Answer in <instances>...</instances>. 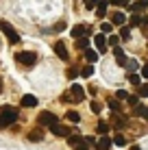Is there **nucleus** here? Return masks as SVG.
<instances>
[{
  "mask_svg": "<svg viewBox=\"0 0 148 150\" xmlns=\"http://www.w3.org/2000/svg\"><path fill=\"white\" fill-rule=\"evenodd\" d=\"M15 120H18V109H15V107H11V105H4L2 109H0V128L13 124Z\"/></svg>",
  "mask_w": 148,
  "mask_h": 150,
  "instance_id": "1",
  "label": "nucleus"
},
{
  "mask_svg": "<svg viewBox=\"0 0 148 150\" xmlns=\"http://www.w3.org/2000/svg\"><path fill=\"white\" fill-rule=\"evenodd\" d=\"M0 30H2L4 37L9 39V44H18V41H20V35L15 33V28L7 22V20H0Z\"/></svg>",
  "mask_w": 148,
  "mask_h": 150,
  "instance_id": "2",
  "label": "nucleus"
},
{
  "mask_svg": "<svg viewBox=\"0 0 148 150\" xmlns=\"http://www.w3.org/2000/svg\"><path fill=\"white\" fill-rule=\"evenodd\" d=\"M15 61H18L20 65H33L35 61H37V54L35 52H15Z\"/></svg>",
  "mask_w": 148,
  "mask_h": 150,
  "instance_id": "3",
  "label": "nucleus"
},
{
  "mask_svg": "<svg viewBox=\"0 0 148 150\" xmlns=\"http://www.w3.org/2000/svg\"><path fill=\"white\" fill-rule=\"evenodd\" d=\"M37 122H39V126H55V124H57V115L50 113V111H42L39 117H37Z\"/></svg>",
  "mask_w": 148,
  "mask_h": 150,
  "instance_id": "4",
  "label": "nucleus"
},
{
  "mask_svg": "<svg viewBox=\"0 0 148 150\" xmlns=\"http://www.w3.org/2000/svg\"><path fill=\"white\" fill-rule=\"evenodd\" d=\"M70 94H72L70 98H72L74 102H81V100L85 98V94H83V87H81V85H76V83H74L72 87H70Z\"/></svg>",
  "mask_w": 148,
  "mask_h": 150,
  "instance_id": "5",
  "label": "nucleus"
},
{
  "mask_svg": "<svg viewBox=\"0 0 148 150\" xmlns=\"http://www.w3.org/2000/svg\"><path fill=\"white\" fill-rule=\"evenodd\" d=\"M50 131H52L57 137H70V128H68V126H61V124H55V126H50Z\"/></svg>",
  "mask_w": 148,
  "mask_h": 150,
  "instance_id": "6",
  "label": "nucleus"
},
{
  "mask_svg": "<svg viewBox=\"0 0 148 150\" xmlns=\"http://www.w3.org/2000/svg\"><path fill=\"white\" fill-rule=\"evenodd\" d=\"M55 52H57V57L59 59H68V48H65V44L63 41H57V44H55Z\"/></svg>",
  "mask_w": 148,
  "mask_h": 150,
  "instance_id": "7",
  "label": "nucleus"
},
{
  "mask_svg": "<svg viewBox=\"0 0 148 150\" xmlns=\"http://www.w3.org/2000/svg\"><path fill=\"white\" fill-rule=\"evenodd\" d=\"M111 146H113V139L111 137H103L100 142H96V150H109Z\"/></svg>",
  "mask_w": 148,
  "mask_h": 150,
  "instance_id": "8",
  "label": "nucleus"
},
{
  "mask_svg": "<svg viewBox=\"0 0 148 150\" xmlns=\"http://www.w3.org/2000/svg\"><path fill=\"white\" fill-rule=\"evenodd\" d=\"M94 41H96V48H98L100 52H105V50H107V39H105V33H98V35L94 37Z\"/></svg>",
  "mask_w": 148,
  "mask_h": 150,
  "instance_id": "9",
  "label": "nucleus"
},
{
  "mask_svg": "<svg viewBox=\"0 0 148 150\" xmlns=\"http://www.w3.org/2000/svg\"><path fill=\"white\" fill-rule=\"evenodd\" d=\"M113 54H115V59H118V65L126 68V59H124V52H122L120 46H115V48H113Z\"/></svg>",
  "mask_w": 148,
  "mask_h": 150,
  "instance_id": "10",
  "label": "nucleus"
},
{
  "mask_svg": "<svg viewBox=\"0 0 148 150\" xmlns=\"http://www.w3.org/2000/svg\"><path fill=\"white\" fill-rule=\"evenodd\" d=\"M22 107H37V98H35L33 94L22 96Z\"/></svg>",
  "mask_w": 148,
  "mask_h": 150,
  "instance_id": "11",
  "label": "nucleus"
},
{
  "mask_svg": "<svg viewBox=\"0 0 148 150\" xmlns=\"http://www.w3.org/2000/svg\"><path fill=\"white\" fill-rule=\"evenodd\" d=\"M87 33V26H85V24H76V26L72 28V37H83V35Z\"/></svg>",
  "mask_w": 148,
  "mask_h": 150,
  "instance_id": "12",
  "label": "nucleus"
},
{
  "mask_svg": "<svg viewBox=\"0 0 148 150\" xmlns=\"http://www.w3.org/2000/svg\"><path fill=\"white\" fill-rule=\"evenodd\" d=\"M107 13V0H98V4H96V15L98 18H105Z\"/></svg>",
  "mask_w": 148,
  "mask_h": 150,
  "instance_id": "13",
  "label": "nucleus"
},
{
  "mask_svg": "<svg viewBox=\"0 0 148 150\" xmlns=\"http://www.w3.org/2000/svg\"><path fill=\"white\" fill-rule=\"evenodd\" d=\"M85 59L89 61V65H94L96 61H98V52H96V50H91V48H87V50H85Z\"/></svg>",
  "mask_w": 148,
  "mask_h": 150,
  "instance_id": "14",
  "label": "nucleus"
},
{
  "mask_svg": "<svg viewBox=\"0 0 148 150\" xmlns=\"http://www.w3.org/2000/svg\"><path fill=\"white\" fill-rule=\"evenodd\" d=\"M68 144H70L72 148H76V146H83L85 139H83V137H79V135H70V137H68Z\"/></svg>",
  "mask_w": 148,
  "mask_h": 150,
  "instance_id": "15",
  "label": "nucleus"
},
{
  "mask_svg": "<svg viewBox=\"0 0 148 150\" xmlns=\"http://www.w3.org/2000/svg\"><path fill=\"white\" fill-rule=\"evenodd\" d=\"M28 139H30V142H42V139H44V131H42V128L30 131V133H28Z\"/></svg>",
  "mask_w": 148,
  "mask_h": 150,
  "instance_id": "16",
  "label": "nucleus"
},
{
  "mask_svg": "<svg viewBox=\"0 0 148 150\" xmlns=\"http://www.w3.org/2000/svg\"><path fill=\"white\" fill-rule=\"evenodd\" d=\"M111 122H113L115 126H124V124H126V120H124V117L120 115L118 111H113V113H111Z\"/></svg>",
  "mask_w": 148,
  "mask_h": 150,
  "instance_id": "17",
  "label": "nucleus"
},
{
  "mask_svg": "<svg viewBox=\"0 0 148 150\" xmlns=\"http://www.w3.org/2000/svg\"><path fill=\"white\" fill-rule=\"evenodd\" d=\"M113 144L115 146H126V137L122 135V133H115L113 135Z\"/></svg>",
  "mask_w": 148,
  "mask_h": 150,
  "instance_id": "18",
  "label": "nucleus"
},
{
  "mask_svg": "<svg viewBox=\"0 0 148 150\" xmlns=\"http://www.w3.org/2000/svg\"><path fill=\"white\" fill-rule=\"evenodd\" d=\"M135 113H137L140 117H146V120H148V107H144V105H137V107H135Z\"/></svg>",
  "mask_w": 148,
  "mask_h": 150,
  "instance_id": "19",
  "label": "nucleus"
},
{
  "mask_svg": "<svg viewBox=\"0 0 148 150\" xmlns=\"http://www.w3.org/2000/svg\"><path fill=\"white\" fill-rule=\"evenodd\" d=\"M111 22H113V24H124V13H113V15H111Z\"/></svg>",
  "mask_w": 148,
  "mask_h": 150,
  "instance_id": "20",
  "label": "nucleus"
},
{
  "mask_svg": "<svg viewBox=\"0 0 148 150\" xmlns=\"http://www.w3.org/2000/svg\"><path fill=\"white\" fill-rule=\"evenodd\" d=\"M81 74L87 76V79H91V76H94V65H85V68L81 70Z\"/></svg>",
  "mask_w": 148,
  "mask_h": 150,
  "instance_id": "21",
  "label": "nucleus"
},
{
  "mask_svg": "<svg viewBox=\"0 0 148 150\" xmlns=\"http://www.w3.org/2000/svg\"><path fill=\"white\" fill-rule=\"evenodd\" d=\"M137 96H142V98H148V83L140 85V89H137Z\"/></svg>",
  "mask_w": 148,
  "mask_h": 150,
  "instance_id": "22",
  "label": "nucleus"
},
{
  "mask_svg": "<svg viewBox=\"0 0 148 150\" xmlns=\"http://www.w3.org/2000/svg\"><path fill=\"white\" fill-rule=\"evenodd\" d=\"M131 26H142V15H131Z\"/></svg>",
  "mask_w": 148,
  "mask_h": 150,
  "instance_id": "23",
  "label": "nucleus"
},
{
  "mask_svg": "<svg viewBox=\"0 0 148 150\" xmlns=\"http://www.w3.org/2000/svg\"><path fill=\"white\" fill-rule=\"evenodd\" d=\"M65 117H68L70 122H74V124L81 120V117H79V113H76V111H68V115H65Z\"/></svg>",
  "mask_w": 148,
  "mask_h": 150,
  "instance_id": "24",
  "label": "nucleus"
},
{
  "mask_svg": "<svg viewBox=\"0 0 148 150\" xmlns=\"http://www.w3.org/2000/svg\"><path fill=\"white\" fill-rule=\"evenodd\" d=\"M109 109H113V111H120V102L115 100V98H111V100H109Z\"/></svg>",
  "mask_w": 148,
  "mask_h": 150,
  "instance_id": "25",
  "label": "nucleus"
},
{
  "mask_svg": "<svg viewBox=\"0 0 148 150\" xmlns=\"http://www.w3.org/2000/svg\"><path fill=\"white\" fill-rule=\"evenodd\" d=\"M126 102H129L131 107H137V105H140V98H137V96H129V98H126Z\"/></svg>",
  "mask_w": 148,
  "mask_h": 150,
  "instance_id": "26",
  "label": "nucleus"
},
{
  "mask_svg": "<svg viewBox=\"0 0 148 150\" xmlns=\"http://www.w3.org/2000/svg\"><path fill=\"white\" fill-rule=\"evenodd\" d=\"M120 37H122V39H131V30H129V26H124V28L120 30Z\"/></svg>",
  "mask_w": 148,
  "mask_h": 150,
  "instance_id": "27",
  "label": "nucleus"
},
{
  "mask_svg": "<svg viewBox=\"0 0 148 150\" xmlns=\"http://www.w3.org/2000/svg\"><path fill=\"white\" fill-rule=\"evenodd\" d=\"M129 98V94H126L124 89H120V91H115V100H126Z\"/></svg>",
  "mask_w": 148,
  "mask_h": 150,
  "instance_id": "28",
  "label": "nucleus"
},
{
  "mask_svg": "<svg viewBox=\"0 0 148 150\" xmlns=\"http://www.w3.org/2000/svg\"><path fill=\"white\" fill-rule=\"evenodd\" d=\"M129 81L133 83V85H140V74H135V72H133V74H129Z\"/></svg>",
  "mask_w": 148,
  "mask_h": 150,
  "instance_id": "29",
  "label": "nucleus"
},
{
  "mask_svg": "<svg viewBox=\"0 0 148 150\" xmlns=\"http://www.w3.org/2000/svg\"><path fill=\"white\" fill-rule=\"evenodd\" d=\"M87 44H89V41L85 39V37H81L79 41H76V46H79V48H85V50H87Z\"/></svg>",
  "mask_w": 148,
  "mask_h": 150,
  "instance_id": "30",
  "label": "nucleus"
},
{
  "mask_svg": "<svg viewBox=\"0 0 148 150\" xmlns=\"http://www.w3.org/2000/svg\"><path fill=\"white\" fill-rule=\"evenodd\" d=\"M96 4H98V0H85V9H89V11L96 7Z\"/></svg>",
  "mask_w": 148,
  "mask_h": 150,
  "instance_id": "31",
  "label": "nucleus"
},
{
  "mask_svg": "<svg viewBox=\"0 0 148 150\" xmlns=\"http://www.w3.org/2000/svg\"><path fill=\"white\" fill-rule=\"evenodd\" d=\"M107 131H109V124H107V122H100V124H98V133H107Z\"/></svg>",
  "mask_w": 148,
  "mask_h": 150,
  "instance_id": "32",
  "label": "nucleus"
},
{
  "mask_svg": "<svg viewBox=\"0 0 148 150\" xmlns=\"http://www.w3.org/2000/svg\"><path fill=\"white\" fill-rule=\"evenodd\" d=\"M126 68H129L131 72H133V70L137 68V61H133V59H131V61H126Z\"/></svg>",
  "mask_w": 148,
  "mask_h": 150,
  "instance_id": "33",
  "label": "nucleus"
},
{
  "mask_svg": "<svg viewBox=\"0 0 148 150\" xmlns=\"http://www.w3.org/2000/svg\"><path fill=\"white\" fill-rule=\"evenodd\" d=\"M83 139H85V146H89V144H91V146H94V144H96V139L91 137V135H87V137H83Z\"/></svg>",
  "mask_w": 148,
  "mask_h": 150,
  "instance_id": "34",
  "label": "nucleus"
},
{
  "mask_svg": "<svg viewBox=\"0 0 148 150\" xmlns=\"http://www.w3.org/2000/svg\"><path fill=\"white\" fill-rule=\"evenodd\" d=\"M118 41H120V37H115V35H111V37H109V44L113 46V48L118 46Z\"/></svg>",
  "mask_w": 148,
  "mask_h": 150,
  "instance_id": "35",
  "label": "nucleus"
},
{
  "mask_svg": "<svg viewBox=\"0 0 148 150\" xmlns=\"http://www.w3.org/2000/svg\"><path fill=\"white\" fill-rule=\"evenodd\" d=\"M135 4H137V7H140V9H146V7H148V0H137Z\"/></svg>",
  "mask_w": 148,
  "mask_h": 150,
  "instance_id": "36",
  "label": "nucleus"
},
{
  "mask_svg": "<svg viewBox=\"0 0 148 150\" xmlns=\"http://www.w3.org/2000/svg\"><path fill=\"white\" fill-rule=\"evenodd\" d=\"M76 72H79L76 68H70V70H68V79H74V76H76Z\"/></svg>",
  "mask_w": 148,
  "mask_h": 150,
  "instance_id": "37",
  "label": "nucleus"
},
{
  "mask_svg": "<svg viewBox=\"0 0 148 150\" xmlns=\"http://www.w3.org/2000/svg\"><path fill=\"white\" fill-rule=\"evenodd\" d=\"M111 26H113V24H103L100 28H103V33H111Z\"/></svg>",
  "mask_w": 148,
  "mask_h": 150,
  "instance_id": "38",
  "label": "nucleus"
},
{
  "mask_svg": "<svg viewBox=\"0 0 148 150\" xmlns=\"http://www.w3.org/2000/svg\"><path fill=\"white\" fill-rule=\"evenodd\" d=\"M142 76H144V79H148V63L142 65Z\"/></svg>",
  "mask_w": 148,
  "mask_h": 150,
  "instance_id": "39",
  "label": "nucleus"
},
{
  "mask_svg": "<svg viewBox=\"0 0 148 150\" xmlns=\"http://www.w3.org/2000/svg\"><path fill=\"white\" fill-rule=\"evenodd\" d=\"M91 111H94V113L100 111V105H98V102H91Z\"/></svg>",
  "mask_w": 148,
  "mask_h": 150,
  "instance_id": "40",
  "label": "nucleus"
},
{
  "mask_svg": "<svg viewBox=\"0 0 148 150\" xmlns=\"http://www.w3.org/2000/svg\"><path fill=\"white\" fill-rule=\"evenodd\" d=\"M55 30H65V24H63V22H59V24H55Z\"/></svg>",
  "mask_w": 148,
  "mask_h": 150,
  "instance_id": "41",
  "label": "nucleus"
},
{
  "mask_svg": "<svg viewBox=\"0 0 148 150\" xmlns=\"http://www.w3.org/2000/svg\"><path fill=\"white\" fill-rule=\"evenodd\" d=\"M107 2H111V4H124L126 0H107Z\"/></svg>",
  "mask_w": 148,
  "mask_h": 150,
  "instance_id": "42",
  "label": "nucleus"
},
{
  "mask_svg": "<svg viewBox=\"0 0 148 150\" xmlns=\"http://www.w3.org/2000/svg\"><path fill=\"white\" fill-rule=\"evenodd\" d=\"M74 150H89V148H87V146H85V144H83V146H76Z\"/></svg>",
  "mask_w": 148,
  "mask_h": 150,
  "instance_id": "43",
  "label": "nucleus"
},
{
  "mask_svg": "<svg viewBox=\"0 0 148 150\" xmlns=\"http://www.w3.org/2000/svg\"><path fill=\"white\" fill-rule=\"evenodd\" d=\"M129 150H140V146H131Z\"/></svg>",
  "mask_w": 148,
  "mask_h": 150,
  "instance_id": "44",
  "label": "nucleus"
},
{
  "mask_svg": "<svg viewBox=\"0 0 148 150\" xmlns=\"http://www.w3.org/2000/svg\"><path fill=\"white\" fill-rule=\"evenodd\" d=\"M0 91H2V79H0Z\"/></svg>",
  "mask_w": 148,
  "mask_h": 150,
  "instance_id": "45",
  "label": "nucleus"
}]
</instances>
